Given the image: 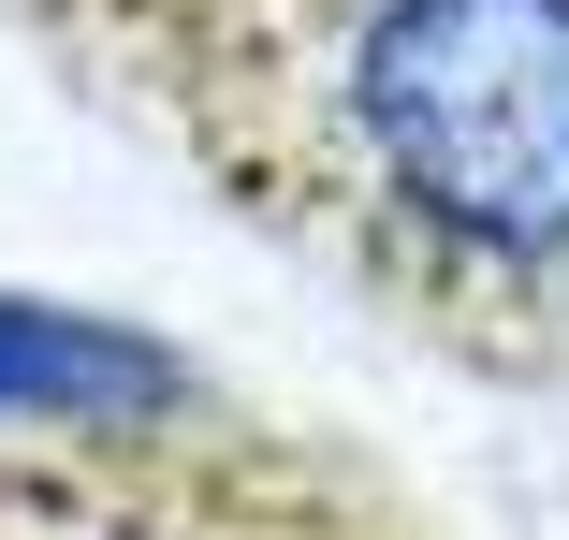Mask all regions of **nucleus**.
Listing matches in <instances>:
<instances>
[{
    "label": "nucleus",
    "instance_id": "obj_1",
    "mask_svg": "<svg viewBox=\"0 0 569 540\" xmlns=\"http://www.w3.org/2000/svg\"><path fill=\"white\" fill-rule=\"evenodd\" d=\"M234 102L423 321H569V0H278Z\"/></svg>",
    "mask_w": 569,
    "mask_h": 540
},
{
    "label": "nucleus",
    "instance_id": "obj_2",
    "mask_svg": "<svg viewBox=\"0 0 569 540\" xmlns=\"http://www.w3.org/2000/svg\"><path fill=\"white\" fill-rule=\"evenodd\" d=\"M190 409V366L132 321L88 307H30L0 292V439H59V453H132Z\"/></svg>",
    "mask_w": 569,
    "mask_h": 540
}]
</instances>
